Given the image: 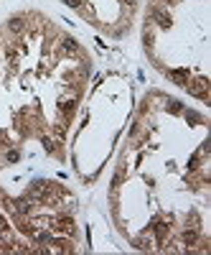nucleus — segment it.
<instances>
[{
  "label": "nucleus",
  "instance_id": "obj_1",
  "mask_svg": "<svg viewBox=\"0 0 211 255\" xmlns=\"http://www.w3.org/2000/svg\"><path fill=\"white\" fill-rule=\"evenodd\" d=\"M94 59L41 10L0 23V255L81 253L69 133Z\"/></svg>",
  "mask_w": 211,
  "mask_h": 255
},
{
  "label": "nucleus",
  "instance_id": "obj_5",
  "mask_svg": "<svg viewBox=\"0 0 211 255\" xmlns=\"http://www.w3.org/2000/svg\"><path fill=\"white\" fill-rule=\"evenodd\" d=\"M59 3L67 5L97 33L120 41L133 31L142 0H59Z\"/></svg>",
  "mask_w": 211,
  "mask_h": 255
},
{
  "label": "nucleus",
  "instance_id": "obj_3",
  "mask_svg": "<svg viewBox=\"0 0 211 255\" xmlns=\"http://www.w3.org/2000/svg\"><path fill=\"white\" fill-rule=\"evenodd\" d=\"M140 44L165 82L211 105V0H145Z\"/></svg>",
  "mask_w": 211,
  "mask_h": 255
},
{
  "label": "nucleus",
  "instance_id": "obj_2",
  "mask_svg": "<svg viewBox=\"0 0 211 255\" xmlns=\"http://www.w3.org/2000/svg\"><path fill=\"white\" fill-rule=\"evenodd\" d=\"M209 115L165 90L133 108L107 186L115 232L138 253L211 250Z\"/></svg>",
  "mask_w": 211,
  "mask_h": 255
},
{
  "label": "nucleus",
  "instance_id": "obj_4",
  "mask_svg": "<svg viewBox=\"0 0 211 255\" xmlns=\"http://www.w3.org/2000/svg\"><path fill=\"white\" fill-rule=\"evenodd\" d=\"M133 108V84L122 72L102 74L87 90L69 133V168L81 186L99 181L122 140Z\"/></svg>",
  "mask_w": 211,
  "mask_h": 255
}]
</instances>
